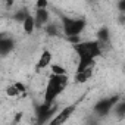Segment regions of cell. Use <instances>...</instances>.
<instances>
[{
    "label": "cell",
    "instance_id": "1",
    "mask_svg": "<svg viewBox=\"0 0 125 125\" xmlns=\"http://www.w3.org/2000/svg\"><path fill=\"white\" fill-rule=\"evenodd\" d=\"M68 83H69L68 75H50V78L46 83V88L43 94V104H41L43 115L52 110V104L68 87Z\"/></svg>",
    "mask_w": 125,
    "mask_h": 125
},
{
    "label": "cell",
    "instance_id": "2",
    "mask_svg": "<svg viewBox=\"0 0 125 125\" xmlns=\"http://www.w3.org/2000/svg\"><path fill=\"white\" fill-rule=\"evenodd\" d=\"M87 22L84 18H63V32L66 34V37L69 38H78V35L84 31Z\"/></svg>",
    "mask_w": 125,
    "mask_h": 125
},
{
    "label": "cell",
    "instance_id": "3",
    "mask_svg": "<svg viewBox=\"0 0 125 125\" xmlns=\"http://www.w3.org/2000/svg\"><path fill=\"white\" fill-rule=\"evenodd\" d=\"M75 109H77V104H68V106H65L63 109H60L54 116L50 118V121H49L47 125H63V124H66L69 121V118L72 116V113L75 112Z\"/></svg>",
    "mask_w": 125,
    "mask_h": 125
},
{
    "label": "cell",
    "instance_id": "4",
    "mask_svg": "<svg viewBox=\"0 0 125 125\" xmlns=\"http://www.w3.org/2000/svg\"><path fill=\"white\" fill-rule=\"evenodd\" d=\"M116 102H118V97H107V99H102L97 104H96V112L99 113V115H106V113H109L112 109H113V106L116 104Z\"/></svg>",
    "mask_w": 125,
    "mask_h": 125
},
{
    "label": "cell",
    "instance_id": "5",
    "mask_svg": "<svg viewBox=\"0 0 125 125\" xmlns=\"http://www.w3.org/2000/svg\"><path fill=\"white\" fill-rule=\"evenodd\" d=\"M52 60H53V54H52V52H50L49 49H44V50L41 52V54H40L38 60H37L35 71H37V72H40V71L46 69L47 66H50V65H52Z\"/></svg>",
    "mask_w": 125,
    "mask_h": 125
},
{
    "label": "cell",
    "instance_id": "6",
    "mask_svg": "<svg viewBox=\"0 0 125 125\" xmlns=\"http://www.w3.org/2000/svg\"><path fill=\"white\" fill-rule=\"evenodd\" d=\"M8 97H19L21 94H25V85L22 83H13L6 88Z\"/></svg>",
    "mask_w": 125,
    "mask_h": 125
},
{
    "label": "cell",
    "instance_id": "7",
    "mask_svg": "<svg viewBox=\"0 0 125 125\" xmlns=\"http://www.w3.org/2000/svg\"><path fill=\"white\" fill-rule=\"evenodd\" d=\"M32 18H34L35 27H43V25L49 24L50 15H49L47 9H44V10H35V16H32Z\"/></svg>",
    "mask_w": 125,
    "mask_h": 125
},
{
    "label": "cell",
    "instance_id": "8",
    "mask_svg": "<svg viewBox=\"0 0 125 125\" xmlns=\"http://www.w3.org/2000/svg\"><path fill=\"white\" fill-rule=\"evenodd\" d=\"M93 69H94V68L85 69V71H83V72H75V75H74V83H77V84H84V83H87V81L91 78V75H93Z\"/></svg>",
    "mask_w": 125,
    "mask_h": 125
},
{
    "label": "cell",
    "instance_id": "9",
    "mask_svg": "<svg viewBox=\"0 0 125 125\" xmlns=\"http://www.w3.org/2000/svg\"><path fill=\"white\" fill-rule=\"evenodd\" d=\"M22 28H24V32L27 35H31L35 31V22H34L32 15H27V18L22 21Z\"/></svg>",
    "mask_w": 125,
    "mask_h": 125
},
{
    "label": "cell",
    "instance_id": "10",
    "mask_svg": "<svg viewBox=\"0 0 125 125\" xmlns=\"http://www.w3.org/2000/svg\"><path fill=\"white\" fill-rule=\"evenodd\" d=\"M13 47V41L9 38V37H3L0 38V54H8Z\"/></svg>",
    "mask_w": 125,
    "mask_h": 125
},
{
    "label": "cell",
    "instance_id": "11",
    "mask_svg": "<svg viewBox=\"0 0 125 125\" xmlns=\"http://www.w3.org/2000/svg\"><path fill=\"white\" fill-rule=\"evenodd\" d=\"M50 69H52V75H68L66 68L63 65H60V63H52Z\"/></svg>",
    "mask_w": 125,
    "mask_h": 125
},
{
    "label": "cell",
    "instance_id": "12",
    "mask_svg": "<svg viewBox=\"0 0 125 125\" xmlns=\"http://www.w3.org/2000/svg\"><path fill=\"white\" fill-rule=\"evenodd\" d=\"M47 6H49V3L46 2V0H38V2L35 3L37 10H44V9H47Z\"/></svg>",
    "mask_w": 125,
    "mask_h": 125
}]
</instances>
